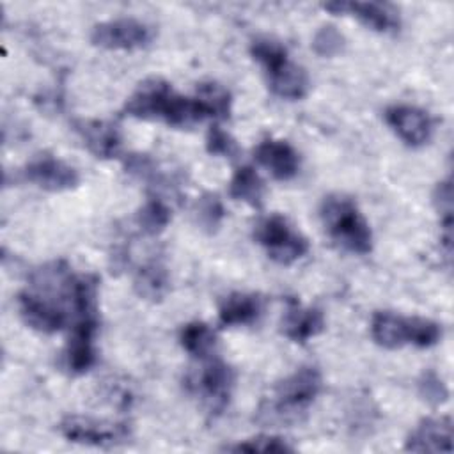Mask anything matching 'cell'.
I'll use <instances>...</instances> for the list:
<instances>
[{
  "mask_svg": "<svg viewBox=\"0 0 454 454\" xmlns=\"http://www.w3.org/2000/svg\"><path fill=\"white\" fill-rule=\"evenodd\" d=\"M179 344L193 358L206 360V358L213 356V353H215L216 333L207 323L192 321L181 328Z\"/></svg>",
  "mask_w": 454,
  "mask_h": 454,
  "instance_id": "44dd1931",
  "label": "cell"
},
{
  "mask_svg": "<svg viewBox=\"0 0 454 454\" xmlns=\"http://www.w3.org/2000/svg\"><path fill=\"white\" fill-rule=\"evenodd\" d=\"M99 326V317L96 316H83L73 321L71 333L64 349V367L74 374H85L89 372L96 360H98V351H96V333Z\"/></svg>",
  "mask_w": 454,
  "mask_h": 454,
  "instance_id": "30bf717a",
  "label": "cell"
},
{
  "mask_svg": "<svg viewBox=\"0 0 454 454\" xmlns=\"http://www.w3.org/2000/svg\"><path fill=\"white\" fill-rule=\"evenodd\" d=\"M170 286V277L167 271V266L158 261L151 259L145 264H142L133 278L135 293L147 300V301H160L165 298Z\"/></svg>",
  "mask_w": 454,
  "mask_h": 454,
  "instance_id": "d6986e66",
  "label": "cell"
},
{
  "mask_svg": "<svg viewBox=\"0 0 454 454\" xmlns=\"http://www.w3.org/2000/svg\"><path fill=\"white\" fill-rule=\"evenodd\" d=\"M254 238L266 250L271 261L284 266L300 261L310 248L309 239L278 213L261 218L254 229Z\"/></svg>",
  "mask_w": 454,
  "mask_h": 454,
  "instance_id": "8992f818",
  "label": "cell"
},
{
  "mask_svg": "<svg viewBox=\"0 0 454 454\" xmlns=\"http://www.w3.org/2000/svg\"><path fill=\"white\" fill-rule=\"evenodd\" d=\"M195 96L206 106L209 119H215V121L229 119L231 106H232V96L225 87H222L220 83H215V82L200 83Z\"/></svg>",
  "mask_w": 454,
  "mask_h": 454,
  "instance_id": "7402d4cb",
  "label": "cell"
},
{
  "mask_svg": "<svg viewBox=\"0 0 454 454\" xmlns=\"http://www.w3.org/2000/svg\"><path fill=\"white\" fill-rule=\"evenodd\" d=\"M323 388V376L316 365H301L280 380L271 397L259 408V420L270 424H287L300 420Z\"/></svg>",
  "mask_w": 454,
  "mask_h": 454,
  "instance_id": "7a4b0ae2",
  "label": "cell"
},
{
  "mask_svg": "<svg viewBox=\"0 0 454 454\" xmlns=\"http://www.w3.org/2000/svg\"><path fill=\"white\" fill-rule=\"evenodd\" d=\"M23 176L46 192H66L80 184L78 170L51 154H41L28 161L23 168Z\"/></svg>",
  "mask_w": 454,
  "mask_h": 454,
  "instance_id": "7c38bea8",
  "label": "cell"
},
{
  "mask_svg": "<svg viewBox=\"0 0 454 454\" xmlns=\"http://www.w3.org/2000/svg\"><path fill=\"white\" fill-rule=\"evenodd\" d=\"M323 9L332 14H351L362 25L374 32L388 34L401 27L399 12L394 5L383 2H328Z\"/></svg>",
  "mask_w": 454,
  "mask_h": 454,
  "instance_id": "4fadbf2b",
  "label": "cell"
},
{
  "mask_svg": "<svg viewBox=\"0 0 454 454\" xmlns=\"http://www.w3.org/2000/svg\"><path fill=\"white\" fill-rule=\"evenodd\" d=\"M153 37V28L135 18H115L99 21L90 30V43L105 50H140L149 46Z\"/></svg>",
  "mask_w": 454,
  "mask_h": 454,
  "instance_id": "9c48e42d",
  "label": "cell"
},
{
  "mask_svg": "<svg viewBox=\"0 0 454 454\" xmlns=\"http://www.w3.org/2000/svg\"><path fill=\"white\" fill-rule=\"evenodd\" d=\"M206 149L211 156L231 158V160L238 158V154H239L238 142L231 137V133L222 129L218 124H213L209 128L207 137H206Z\"/></svg>",
  "mask_w": 454,
  "mask_h": 454,
  "instance_id": "4316f807",
  "label": "cell"
},
{
  "mask_svg": "<svg viewBox=\"0 0 454 454\" xmlns=\"http://www.w3.org/2000/svg\"><path fill=\"white\" fill-rule=\"evenodd\" d=\"M346 39L335 25H323L312 37V50L319 57H335L342 53Z\"/></svg>",
  "mask_w": 454,
  "mask_h": 454,
  "instance_id": "484cf974",
  "label": "cell"
},
{
  "mask_svg": "<svg viewBox=\"0 0 454 454\" xmlns=\"http://www.w3.org/2000/svg\"><path fill=\"white\" fill-rule=\"evenodd\" d=\"M59 431L67 442L92 447H117L129 438L128 424L83 415L64 417L59 424Z\"/></svg>",
  "mask_w": 454,
  "mask_h": 454,
  "instance_id": "ba28073f",
  "label": "cell"
},
{
  "mask_svg": "<svg viewBox=\"0 0 454 454\" xmlns=\"http://www.w3.org/2000/svg\"><path fill=\"white\" fill-rule=\"evenodd\" d=\"M321 222L328 236L346 252L365 255L372 250V231L351 197L326 195L319 207Z\"/></svg>",
  "mask_w": 454,
  "mask_h": 454,
  "instance_id": "277c9868",
  "label": "cell"
},
{
  "mask_svg": "<svg viewBox=\"0 0 454 454\" xmlns=\"http://www.w3.org/2000/svg\"><path fill=\"white\" fill-rule=\"evenodd\" d=\"M254 156L278 181H289L300 170V154L287 140L264 138L255 147Z\"/></svg>",
  "mask_w": 454,
  "mask_h": 454,
  "instance_id": "9a60e30c",
  "label": "cell"
},
{
  "mask_svg": "<svg viewBox=\"0 0 454 454\" xmlns=\"http://www.w3.org/2000/svg\"><path fill=\"white\" fill-rule=\"evenodd\" d=\"M388 128L408 145L422 147L426 145L434 131L433 117L413 105H392L383 114Z\"/></svg>",
  "mask_w": 454,
  "mask_h": 454,
  "instance_id": "8fae6325",
  "label": "cell"
},
{
  "mask_svg": "<svg viewBox=\"0 0 454 454\" xmlns=\"http://www.w3.org/2000/svg\"><path fill=\"white\" fill-rule=\"evenodd\" d=\"M76 133L83 140L85 147L101 160L115 158L121 153L122 138L115 124L98 119H85L74 124Z\"/></svg>",
  "mask_w": 454,
  "mask_h": 454,
  "instance_id": "e0dca14e",
  "label": "cell"
},
{
  "mask_svg": "<svg viewBox=\"0 0 454 454\" xmlns=\"http://www.w3.org/2000/svg\"><path fill=\"white\" fill-rule=\"evenodd\" d=\"M371 337L385 349L403 346L431 348L442 339V326L427 317L401 316L390 310H378L371 317Z\"/></svg>",
  "mask_w": 454,
  "mask_h": 454,
  "instance_id": "5b68a950",
  "label": "cell"
},
{
  "mask_svg": "<svg viewBox=\"0 0 454 454\" xmlns=\"http://www.w3.org/2000/svg\"><path fill=\"white\" fill-rule=\"evenodd\" d=\"M170 207L161 199H149L137 213V225L149 236L160 234L170 223Z\"/></svg>",
  "mask_w": 454,
  "mask_h": 454,
  "instance_id": "603a6c76",
  "label": "cell"
},
{
  "mask_svg": "<svg viewBox=\"0 0 454 454\" xmlns=\"http://www.w3.org/2000/svg\"><path fill=\"white\" fill-rule=\"evenodd\" d=\"M225 218V207L216 193H204L197 202V220L199 225L213 234L220 229L222 222Z\"/></svg>",
  "mask_w": 454,
  "mask_h": 454,
  "instance_id": "d4e9b609",
  "label": "cell"
},
{
  "mask_svg": "<svg viewBox=\"0 0 454 454\" xmlns=\"http://www.w3.org/2000/svg\"><path fill=\"white\" fill-rule=\"evenodd\" d=\"M419 392H420L422 399H426L431 404H442L449 397V390H447L443 380L434 371H427L420 376Z\"/></svg>",
  "mask_w": 454,
  "mask_h": 454,
  "instance_id": "83f0119b",
  "label": "cell"
},
{
  "mask_svg": "<svg viewBox=\"0 0 454 454\" xmlns=\"http://www.w3.org/2000/svg\"><path fill=\"white\" fill-rule=\"evenodd\" d=\"M234 381V369L222 358L209 356L197 372L188 376V388L200 397L209 413L220 415L231 401Z\"/></svg>",
  "mask_w": 454,
  "mask_h": 454,
  "instance_id": "52a82bcc",
  "label": "cell"
},
{
  "mask_svg": "<svg viewBox=\"0 0 454 454\" xmlns=\"http://www.w3.org/2000/svg\"><path fill=\"white\" fill-rule=\"evenodd\" d=\"M122 114L142 121H160L172 128H190L209 114L197 96H183L161 78H149L126 99Z\"/></svg>",
  "mask_w": 454,
  "mask_h": 454,
  "instance_id": "6da1fadb",
  "label": "cell"
},
{
  "mask_svg": "<svg viewBox=\"0 0 454 454\" xmlns=\"http://www.w3.org/2000/svg\"><path fill=\"white\" fill-rule=\"evenodd\" d=\"M250 55L264 69L270 90L287 101L303 99L310 82L301 66L289 59L286 46L271 37H257L250 44Z\"/></svg>",
  "mask_w": 454,
  "mask_h": 454,
  "instance_id": "3957f363",
  "label": "cell"
},
{
  "mask_svg": "<svg viewBox=\"0 0 454 454\" xmlns=\"http://www.w3.org/2000/svg\"><path fill=\"white\" fill-rule=\"evenodd\" d=\"M264 309V301L255 293H231L218 307V319L223 326L254 325Z\"/></svg>",
  "mask_w": 454,
  "mask_h": 454,
  "instance_id": "ac0fdd59",
  "label": "cell"
},
{
  "mask_svg": "<svg viewBox=\"0 0 454 454\" xmlns=\"http://www.w3.org/2000/svg\"><path fill=\"white\" fill-rule=\"evenodd\" d=\"M404 449L410 452H450L452 419L449 415L422 419L406 436Z\"/></svg>",
  "mask_w": 454,
  "mask_h": 454,
  "instance_id": "5bb4252c",
  "label": "cell"
},
{
  "mask_svg": "<svg viewBox=\"0 0 454 454\" xmlns=\"http://www.w3.org/2000/svg\"><path fill=\"white\" fill-rule=\"evenodd\" d=\"M225 450L231 452H273V454H284V452H294V447L282 436L275 434H257L252 438H247L243 442H238L234 445L225 447Z\"/></svg>",
  "mask_w": 454,
  "mask_h": 454,
  "instance_id": "cb8c5ba5",
  "label": "cell"
},
{
  "mask_svg": "<svg viewBox=\"0 0 454 454\" xmlns=\"http://www.w3.org/2000/svg\"><path fill=\"white\" fill-rule=\"evenodd\" d=\"M325 330V314L317 307H305L296 300H289L284 319L282 333L291 340L303 344Z\"/></svg>",
  "mask_w": 454,
  "mask_h": 454,
  "instance_id": "2e32d148",
  "label": "cell"
},
{
  "mask_svg": "<svg viewBox=\"0 0 454 454\" xmlns=\"http://www.w3.org/2000/svg\"><path fill=\"white\" fill-rule=\"evenodd\" d=\"M229 195L234 200L245 202L250 207L259 209L264 199V184L255 168L248 165L238 167L229 181Z\"/></svg>",
  "mask_w": 454,
  "mask_h": 454,
  "instance_id": "ffe728a7",
  "label": "cell"
}]
</instances>
